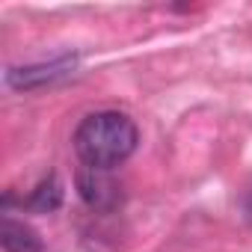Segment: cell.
<instances>
[{"label":"cell","mask_w":252,"mask_h":252,"mask_svg":"<svg viewBox=\"0 0 252 252\" xmlns=\"http://www.w3.org/2000/svg\"><path fill=\"white\" fill-rule=\"evenodd\" d=\"M77 190H80L83 202L89 208H98V211H110V208H116L122 202V187L110 175V169L83 166L77 172Z\"/></svg>","instance_id":"2"},{"label":"cell","mask_w":252,"mask_h":252,"mask_svg":"<svg viewBox=\"0 0 252 252\" xmlns=\"http://www.w3.org/2000/svg\"><path fill=\"white\" fill-rule=\"evenodd\" d=\"M60 202H63V184L57 181V175H48L30 196V208L36 211H54L60 208Z\"/></svg>","instance_id":"4"},{"label":"cell","mask_w":252,"mask_h":252,"mask_svg":"<svg viewBox=\"0 0 252 252\" xmlns=\"http://www.w3.org/2000/svg\"><path fill=\"white\" fill-rule=\"evenodd\" d=\"M0 243H3L6 252H45L42 240L36 237L33 228H27L24 222H15V220H3L0 225Z\"/></svg>","instance_id":"3"},{"label":"cell","mask_w":252,"mask_h":252,"mask_svg":"<svg viewBox=\"0 0 252 252\" xmlns=\"http://www.w3.org/2000/svg\"><path fill=\"white\" fill-rule=\"evenodd\" d=\"M137 140H140V131L125 113L101 110V113H89L77 125L74 152L86 166L113 169L134 155Z\"/></svg>","instance_id":"1"}]
</instances>
